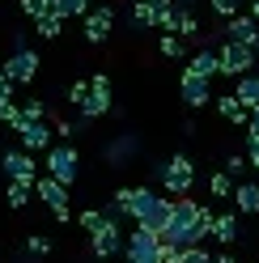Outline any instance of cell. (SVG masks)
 <instances>
[{"instance_id":"9a60e30c","label":"cell","mask_w":259,"mask_h":263,"mask_svg":"<svg viewBox=\"0 0 259 263\" xmlns=\"http://www.w3.org/2000/svg\"><path fill=\"white\" fill-rule=\"evenodd\" d=\"M187 72H196V77H221V47H200L196 55L187 60Z\"/></svg>"},{"instance_id":"7402d4cb","label":"cell","mask_w":259,"mask_h":263,"mask_svg":"<svg viewBox=\"0 0 259 263\" xmlns=\"http://www.w3.org/2000/svg\"><path fill=\"white\" fill-rule=\"evenodd\" d=\"M132 30H161L157 13L149 9V0H132Z\"/></svg>"},{"instance_id":"b9f144b4","label":"cell","mask_w":259,"mask_h":263,"mask_svg":"<svg viewBox=\"0 0 259 263\" xmlns=\"http://www.w3.org/2000/svg\"><path fill=\"white\" fill-rule=\"evenodd\" d=\"M251 13H255V17H259V0H251Z\"/></svg>"},{"instance_id":"74e56055","label":"cell","mask_w":259,"mask_h":263,"mask_svg":"<svg viewBox=\"0 0 259 263\" xmlns=\"http://www.w3.org/2000/svg\"><path fill=\"white\" fill-rule=\"evenodd\" d=\"M247 140H259V110H251V123H247Z\"/></svg>"},{"instance_id":"3957f363","label":"cell","mask_w":259,"mask_h":263,"mask_svg":"<svg viewBox=\"0 0 259 263\" xmlns=\"http://www.w3.org/2000/svg\"><path fill=\"white\" fill-rule=\"evenodd\" d=\"M157 178H161V191H166L170 200H183V195H191V187H196V161L187 153H174L166 166H157Z\"/></svg>"},{"instance_id":"d6a6232c","label":"cell","mask_w":259,"mask_h":263,"mask_svg":"<svg viewBox=\"0 0 259 263\" xmlns=\"http://www.w3.org/2000/svg\"><path fill=\"white\" fill-rule=\"evenodd\" d=\"M247 170H251V161L242 157V153H230V157H225V174H234V178H242Z\"/></svg>"},{"instance_id":"d6986e66","label":"cell","mask_w":259,"mask_h":263,"mask_svg":"<svg viewBox=\"0 0 259 263\" xmlns=\"http://www.w3.org/2000/svg\"><path fill=\"white\" fill-rule=\"evenodd\" d=\"M102 115H110V93H98V89H94L85 102H81V119L94 123V119H102Z\"/></svg>"},{"instance_id":"836d02e7","label":"cell","mask_w":259,"mask_h":263,"mask_svg":"<svg viewBox=\"0 0 259 263\" xmlns=\"http://www.w3.org/2000/svg\"><path fill=\"white\" fill-rule=\"evenodd\" d=\"M22 110H26V119H30V123H39V119H47V106H43V98H30V102H26Z\"/></svg>"},{"instance_id":"30bf717a","label":"cell","mask_w":259,"mask_h":263,"mask_svg":"<svg viewBox=\"0 0 259 263\" xmlns=\"http://www.w3.org/2000/svg\"><path fill=\"white\" fill-rule=\"evenodd\" d=\"M225 39L259 51V17H255V13H238V17H230V22H225Z\"/></svg>"},{"instance_id":"d590c367","label":"cell","mask_w":259,"mask_h":263,"mask_svg":"<svg viewBox=\"0 0 259 263\" xmlns=\"http://www.w3.org/2000/svg\"><path fill=\"white\" fill-rule=\"evenodd\" d=\"M55 136H60V140H72V136H77V127H72L68 119H55Z\"/></svg>"},{"instance_id":"8992f818","label":"cell","mask_w":259,"mask_h":263,"mask_svg":"<svg viewBox=\"0 0 259 263\" xmlns=\"http://www.w3.org/2000/svg\"><path fill=\"white\" fill-rule=\"evenodd\" d=\"M255 64H259V51L255 47H242V43H230L225 39L221 43V77H247V72H255Z\"/></svg>"},{"instance_id":"d4e9b609","label":"cell","mask_w":259,"mask_h":263,"mask_svg":"<svg viewBox=\"0 0 259 263\" xmlns=\"http://www.w3.org/2000/svg\"><path fill=\"white\" fill-rule=\"evenodd\" d=\"M55 13H60V17L64 22H72V17H89V0H55Z\"/></svg>"},{"instance_id":"52a82bcc","label":"cell","mask_w":259,"mask_h":263,"mask_svg":"<svg viewBox=\"0 0 259 263\" xmlns=\"http://www.w3.org/2000/svg\"><path fill=\"white\" fill-rule=\"evenodd\" d=\"M0 170H5L9 183H39V166H34V153L30 149H5V157H0Z\"/></svg>"},{"instance_id":"1f68e13d","label":"cell","mask_w":259,"mask_h":263,"mask_svg":"<svg viewBox=\"0 0 259 263\" xmlns=\"http://www.w3.org/2000/svg\"><path fill=\"white\" fill-rule=\"evenodd\" d=\"M89 93H94V85H89V81H72V85H68V102L81 110V102H85Z\"/></svg>"},{"instance_id":"ac0fdd59","label":"cell","mask_w":259,"mask_h":263,"mask_svg":"<svg viewBox=\"0 0 259 263\" xmlns=\"http://www.w3.org/2000/svg\"><path fill=\"white\" fill-rule=\"evenodd\" d=\"M234 208L247 212V217H255V212H259V183H238V191H234Z\"/></svg>"},{"instance_id":"9c48e42d","label":"cell","mask_w":259,"mask_h":263,"mask_svg":"<svg viewBox=\"0 0 259 263\" xmlns=\"http://www.w3.org/2000/svg\"><path fill=\"white\" fill-rule=\"evenodd\" d=\"M39 51H30V47H17V51H13L9 60H5V72L17 81V85H30V81L39 77Z\"/></svg>"},{"instance_id":"6da1fadb","label":"cell","mask_w":259,"mask_h":263,"mask_svg":"<svg viewBox=\"0 0 259 263\" xmlns=\"http://www.w3.org/2000/svg\"><path fill=\"white\" fill-rule=\"evenodd\" d=\"M213 221L217 212L208 204H196V200H174V217L170 225L161 229V242L166 246H179V251H187V246H204V238L213 234Z\"/></svg>"},{"instance_id":"4316f807","label":"cell","mask_w":259,"mask_h":263,"mask_svg":"<svg viewBox=\"0 0 259 263\" xmlns=\"http://www.w3.org/2000/svg\"><path fill=\"white\" fill-rule=\"evenodd\" d=\"M30 195H34V187H30V183H9V195H5V200H9L13 212H22V208L30 204Z\"/></svg>"},{"instance_id":"4fadbf2b","label":"cell","mask_w":259,"mask_h":263,"mask_svg":"<svg viewBox=\"0 0 259 263\" xmlns=\"http://www.w3.org/2000/svg\"><path fill=\"white\" fill-rule=\"evenodd\" d=\"M89 251H94V259H115V255L127 251V238L119 234V225H110V229H102V234L89 238Z\"/></svg>"},{"instance_id":"ba28073f","label":"cell","mask_w":259,"mask_h":263,"mask_svg":"<svg viewBox=\"0 0 259 263\" xmlns=\"http://www.w3.org/2000/svg\"><path fill=\"white\" fill-rule=\"evenodd\" d=\"M179 93H183V102H187L191 110H200V106H208V102L217 98V93H213V81L187 72V68H183V77H179Z\"/></svg>"},{"instance_id":"4dcf8cb0","label":"cell","mask_w":259,"mask_h":263,"mask_svg":"<svg viewBox=\"0 0 259 263\" xmlns=\"http://www.w3.org/2000/svg\"><path fill=\"white\" fill-rule=\"evenodd\" d=\"M179 39H200V22L187 9H179Z\"/></svg>"},{"instance_id":"f546056e","label":"cell","mask_w":259,"mask_h":263,"mask_svg":"<svg viewBox=\"0 0 259 263\" xmlns=\"http://www.w3.org/2000/svg\"><path fill=\"white\" fill-rule=\"evenodd\" d=\"M26 255H51V238H43V234H26Z\"/></svg>"},{"instance_id":"f1b7e54d","label":"cell","mask_w":259,"mask_h":263,"mask_svg":"<svg viewBox=\"0 0 259 263\" xmlns=\"http://www.w3.org/2000/svg\"><path fill=\"white\" fill-rule=\"evenodd\" d=\"M22 13L26 17H47V13H55V0H22Z\"/></svg>"},{"instance_id":"ab89813d","label":"cell","mask_w":259,"mask_h":263,"mask_svg":"<svg viewBox=\"0 0 259 263\" xmlns=\"http://www.w3.org/2000/svg\"><path fill=\"white\" fill-rule=\"evenodd\" d=\"M51 217H55L60 225H68V221H72V208H55V212H51Z\"/></svg>"},{"instance_id":"44dd1931","label":"cell","mask_w":259,"mask_h":263,"mask_svg":"<svg viewBox=\"0 0 259 263\" xmlns=\"http://www.w3.org/2000/svg\"><path fill=\"white\" fill-rule=\"evenodd\" d=\"M213 238H217L221 246L238 242V217H234V212H221V217L213 221Z\"/></svg>"},{"instance_id":"8fae6325","label":"cell","mask_w":259,"mask_h":263,"mask_svg":"<svg viewBox=\"0 0 259 263\" xmlns=\"http://www.w3.org/2000/svg\"><path fill=\"white\" fill-rule=\"evenodd\" d=\"M110 26H115V5H98L85 17V43H94V47L106 43L110 39Z\"/></svg>"},{"instance_id":"603a6c76","label":"cell","mask_w":259,"mask_h":263,"mask_svg":"<svg viewBox=\"0 0 259 263\" xmlns=\"http://www.w3.org/2000/svg\"><path fill=\"white\" fill-rule=\"evenodd\" d=\"M208 191H213L217 200H234V191H238V183H234V174H225V170H217L213 178H208Z\"/></svg>"},{"instance_id":"60d3db41","label":"cell","mask_w":259,"mask_h":263,"mask_svg":"<svg viewBox=\"0 0 259 263\" xmlns=\"http://www.w3.org/2000/svg\"><path fill=\"white\" fill-rule=\"evenodd\" d=\"M217 263H238V259L234 255H217Z\"/></svg>"},{"instance_id":"5b68a950","label":"cell","mask_w":259,"mask_h":263,"mask_svg":"<svg viewBox=\"0 0 259 263\" xmlns=\"http://www.w3.org/2000/svg\"><path fill=\"white\" fill-rule=\"evenodd\" d=\"M161 251H166V242H161L157 229L136 225V234H127V251H123V259H127V263H161Z\"/></svg>"},{"instance_id":"ffe728a7","label":"cell","mask_w":259,"mask_h":263,"mask_svg":"<svg viewBox=\"0 0 259 263\" xmlns=\"http://www.w3.org/2000/svg\"><path fill=\"white\" fill-rule=\"evenodd\" d=\"M115 225V212H102V208H89V212H81V229L94 238V234H102V229Z\"/></svg>"},{"instance_id":"cb8c5ba5","label":"cell","mask_w":259,"mask_h":263,"mask_svg":"<svg viewBox=\"0 0 259 263\" xmlns=\"http://www.w3.org/2000/svg\"><path fill=\"white\" fill-rule=\"evenodd\" d=\"M34 34L47 39V43L60 39V34H64V17H60V13H47V17H39V22H34Z\"/></svg>"},{"instance_id":"277c9868","label":"cell","mask_w":259,"mask_h":263,"mask_svg":"<svg viewBox=\"0 0 259 263\" xmlns=\"http://www.w3.org/2000/svg\"><path fill=\"white\" fill-rule=\"evenodd\" d=\"M43 174L60 178L64 187H72L77 178H81V157H77V149H72L68 140H64V144H51V149L43 153Z\"/></svg>"},{"instance_id":"8d00e7d4","label":"cell","mask_w":259,"mask_h":263,"mask_svg":"<svg viewBox=\"0 0 259 263\" xmlns=\"http://www.w3.org/2000/svg\"><path fill=\"white\" fill-rule=\"evenodd\" d=\"M89 85L98 89V93H110V77H106V72H94V77H89Z\"/></svg>"},{"instance_id":"7a4b0ae2","label":"cell","mask_w":259,"mask_h":263,"mask_svg":"<svg viewBox=\"0 0 259 263\" xmlns=\"http://www.w3.org/2000/svg\"><path fill=\"white\" fill-rule=\"evenodd\" d=\"M127 217H136V225H144V229H166L170 225V217H174V200L166 191H153V187H136V195H132V212Z\"/></svg>"},{"instance_id":"83f0119b","label":"cell","mask_w":259,"mask_h":263,"mask_svg":"<svg viewBox=\"0 0 259 263\" xmlns=\"http://www.w3.org/2000/svg\"><path fill=\"white\" fill-rule=\"evenodd\" d=\"M132 195H136V187H119L110 195V212H115V217H127V212H132Z\"/></svg>"},{"instance_id":"7c38bea8","label":"cell","mask_w":259,"mask_h":263,"mask_svg":"<svg viewBox=\"0 0 259 263\" xmlns=\"http://www.w3.org/2000/svg\"><path fill=\"white\" fill-rule=\"evenodd\" d=\"M17 140H22V149H30V153H47V149L55 144V127L47 123V119H39V123H26Z\"/></svg>"},{"instance_id":"5bb4252c","label":"cell","mask_w":259,"mask_h":263,"mask_svg":"<svg viewBox=\"0 0 259 263\" xmlns=\"http://www.w3.org/2000/svg\"><path fill=\"white\" fill-rule=\"evenodd\" d=\"M34 195L47 204V208H68V187L60 183V178H51V174H39V183H34Z\"/></svg>"},{"instance_id":"e575fe53","label":"cell","mask_w":259,"mask_h":263,"mask_svg":"<svg viewBox=\"0 0 259 263\" xmlns=\"http://www.w3.org/2000/svg\"><path fill=\"white\" fill-rule=\"evenodd\" d=\"M13 85H17V81H13V77L5 72V64H0V102H5V98H13Z\"/></svg>"},{"instance_id":"484cf974","label":"cell","mask_w":259,"mask_h":263,"mask_svg":"<svg viewBox=\"0 0 259 263\" xmlns=\"http://www.w3.org/2000/svg\"><path fill=\"white\" fill-rule=\"evenodd\" d=\"M157 51L166 55V60H187V43H183L179 34H161V43H157Z\"/></svg>"},{"instance_id":"f35d334b","label":"cell","mask_w":259,"mask_h":263,"mask_svg":"<svg viewBox=\"0 0 259 263\" xmlns=\"http://www.w3.org/2000/svg\"><path fill=\"white\" fill-rule=\"evenodd\" d=\"M247 161H251V170H259V140L247 144Z\"/></svg>"},{"instance_id":"e0dca14e","label":"cell","mask_w":259,"mask_h":263,"mask_svg":"<svg viewBox=\"0 0 259 263\" xmlns=\"http://www.w3.org/2000/svg\"><path fill=\"white\" fill-rule=\"evenodd\" d=\"M136 149H140V140L132 136V132H123V136H119V140H110V144H106L102 153H106V161H115V166H123V161L132 157Z\"/></svg>"},{"instance_id":"2e32d148","label":"cell","mask_w":259,"mask_h":263,"mask_svg":"<svg viewBox=\"0 0 259 263\" xmlns=\"http://www.w3.org/2000/svg\"><path fill=\"white\" fill-rule=\"evenodd\" d=\"M217 115H221L225 123H234V127H247V123H251V110L238 102V93H234V89L217 98Z\"/></svg>"}]
</instances>
